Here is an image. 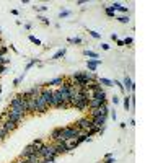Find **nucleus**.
<instances>
[{
	"label": "nucleus",
	"instance_id": "obj_37",
	"mask_svg": "<svg viewBox=\"0 0 163 163\" xmlns=\"http://www.w3.org/2000/svg\"><path fill=\"white\" fill-rule=\"evenodd\" d=\"M31 28H33V25H31V23H25V30H28V31H30Z\"/></svg>",
	"mask_w": 163,
	"mask_h": 163
},
{
	"label": "nucleus",
	"instance_id": "obj_41",
	"mask_svg": "<svg viewBox=\"0 0 163 163\" xmlns=\"http://www.w3.org/2000/svg\"><path fill=\"white\" fill-rule=\"evenodd\" d=\"M10 49H11V51H13V52H18V49H16V47L13 46V44H10Z\"/></svg>",
	"mask_w": 163,
	"mask_h": 163
},
{
	"label": "nucleus",
	"instance_id": "obj_28",
	"mask_svg": "<svg viewBox=\"0 0 163 163\" xmlns=\"http://www.w3.org/2000/svg\"><path fill=\"white\" fill-rule=\"evenodd\" d=\"M122 42H124V46H131L134 42V39H132V36H126L124 39H122Z\"/></svg>",
	"mask_w": 163,
	"mask_h": 163
},
{
	"label": "nucleus",
	"instance_id": "obj_11",
	"mask_svg": "<svg viewBox=\"0 0 163 163\" xmlns=\"http://www.w3.org/2000/svg\"><path fill=\"white\" fill-rule=\"evenodd\" d=\"M54 147L57 150V155H62V153H69V147L65 145V142H54Z\"/></svg>",
	"mask_w": 163,
	"mask_h": 163
},
{
	"label": "nucleus",
	"instance_id": "obj_25",
	"mask_svg": "<svg viewBox=\"0 0 163 163\" xmlns=\"http://www.w3.org/2000/svg\"><path fill=\"white\" fill-rule=\"evenodd\" d=\"M31 143H33V145H34L36 148H39V147H42V145H44V143H46V142H44L42 139H34V140H33V142H31Z\"/></svg>",
	"mask_w": 163,
	"mask_h": 163
},
{
	"label": "nucleus",
	"instance_id": "obj_31",
	"mask_svg": "<svg viewBox=\"0 0 163 163\" xmlns=\"http://www.w3.org/2000/svg\"><path fill=\"white\" fill-rule=\"evenodd\" d=\"M38 20H41V21H42V23H44V25H51V21H49V20H47V18H46V16H42V15H38Z\"/></svg>",
	"mask_w": 163,
	"mask_h": 163
},
{
	"label": "nucleus",
	"instance_id": "obj_6",
	"mask_svg": "<svg viewBox=\"0 0 163 163\" xmlns=\"http://www.w3.org/2000/svg\"><path fill=\"white\" fill-rule=\"evenodd\" d=\"M0 127H3L7 132L10 134V132H13V131H16V129L20 127V124H16V122L10 121V119H3V121L0 122Z\"/></svg>",
	"mask_w": 163,
	"mask_h": 163
},
{
	"label": "nucleus",
	"instance_id": "obj_19",
	"mask_svg": "<svg viewBox=\"0 0 163 163\" xmlns=\"http://www.w3.org/2000/svg\"><path fill=\"white\" fill-rule=\"evenodd\" d=\"M122 104H124V109H126V111H129V109H131V95H126V96H124Z\"/></svg>",
	"mask_w": 163,
	"mask_h": 163
},
{
	"label": "nucleus",
	"instance_id": "obj_34",
	"mask_svg": "<svg viewBox=\"0 0 163 163\" xmlns=\"http://www.w3.org/2000/svg\"><path fill=\"white\" fill-rule=\"evenodd\" d=\"M111 101H112V103H114V104H117V103L121 101V98H119V96H116V95H114V96H112V98H111Z\"/></svg>",
	"mask_w": 163,
	"mask_h": 163
},
{
	"label": "nucleus",
	"instance_id": "obj_9",
	"mask_svg": "<svg viewBox=\"0 0 163 163\" xmlns=\"http://www.w3.org/2000/svg\"><path fill=\"white\" fill-rule=\"evenodd\" d=\"M101 64H103L101 59H88V61H87L88 72H95V70H96V67H100Z\"/></svg>",
	"mask_w": 163,
	"mask_h": 163
},
{
	"label": "nucleus",
	"instance_id": "obj_15",
	"mask_svg": "<svg viewBox=\"0 0 163 163\" xmlns=\"http://www.w3.org/2000/svg\"><path fill=\"white\" fill-rule=\"evenodd\" d=\"M36 64H38V65H42V62H41L39 59H31V61L28 62V64H26V67H25V73H26L28 70H30L31 67H34Z\"/></svg>",
	"mask_w": 163,
	"mask_h": 163
},
{
	"label": "nucleus",
	"instance_id": "obj_5",
	"mask_svg": "<svg viewBox=\"0 0 163 163\" xmlns=\"http://www.w3.org/2000/svg\"><path fill=\"white\" fill-rule=\"evenodd\" d=\"M64 80H65V77L61 75V77H56V78H52V80L46 82V83H42L41 87H46V88H59L64 83Z\"/></svg>",
	"mask_w": 163,
	"mask_h": 163
},
{
	"label": "nucleus",
	"instance_id": "obj_44",
	"mask_svg": "<svg viewBox=\"0 0 163 163\" xmlns=\"http://www.w3.org/2000/svg\"><path fill=\"white\" fill-rule=\"evenodd\" d=\"M0 31H2V28H0Z\"/></svg>",
	"mask_w": 163,
	"mask_h": 163
},
{
	"label": "nucleus",
	"instance_id": "obj_29",
	"mask_svg": "<svg viewBox=\"0 0 163 163\" xmlns=\"http://www.w3.org/2000/svg\"><path fill=\"white\" fill-rule=\"evenodd\" d=\"M104 11H106V15H108V16H111V18H116V11H112V10H111V7H106V8H104Z\"/></svg>",
	"mask_w": 163,
	"mask_h": 163
},
{
	"label": "nucleus",
	"instance_id": "obj_10",
	"mask_svg": "<svg viewBox=\"0 0 163 163\" xmlns=\"http://www.w3.org/2000/svg\"><path fill=\"white\" fill-rule=\"evenodd\" d=\"M106 119L108 116H96V117H92V124L93 126H96V127H104V124H106Z\"/></svg>",
	"mask_w": 163,
	"mask_h": 163
},
{
	"label": "nucleus",
	"instance_id": "obj_39",
	"mask_svg": "<svg viewBox=\"0 0 163 163\" xmlns=\"http://www.w3.org/2000/svg\"><path fill=\"white\" fill-rule=\"evenodd\" d=\"M111 39H112V41H117L119 38H117V34H114V33H112V34H111Z\"/></svg>",
	"mask_w": 163,
	"mask_h": 163
},
{
	"label": "nucleus",
	"instance_id": "obj_26",
	"mask_svg": "<svg viewBox=\"0 0 163 163\" xmlns=\"http://www.w3.org/2000/svg\"><path fill=\"white\" fill-rule=\"evenodd\" d=\"M70 15H72V11H70V10H65V8H64V10L59 13V18L62 20V18H67V16H70Z\"/></svg>",
	"mask_w": 163,
	"mask_h": 163
},
{
	"label": "nucleus",
	"instance_id": "obj_4",
	"mask_svg": "<svg viewBox=\"0 0 163 163\" xmlns=\"http://www.w3.org/2000/svg\"><path fill=\"white\" fill-rule=\"evenodd\" d=\"M73 126H75L78 131H88L93 124H92V119H90V117H82V119H78Z\"/></svg>",
	"mask_w": 163,
	"mask_h": 163
},
{
	"label": "nucleus",
	"instance_id": "obj_12",
	"mask_svg": "<svg viewBox=\"0 0 163 163\" xmlns=\"http://www.w3.org/2000/svg\"><path fill=\"white\" fill-rule=\"evenodd\" d=\"M111 10L112 11H121V13H124V15H127L129 13V8L127 7H124L122 3H119V2H114L111 5Z\"/></svg>",
	"mask_w": 163,
	"mask_h": 163
},
{
	"label": "nucleus",
	"instance_id": "obj_7",
	"mask_svg": "<svg viewBox=\"0 0 163 163\" xmlns=\"http://www.w3.org/2000/svg\"><path fill=\"white\" fill-rule=\"evenodd\" d=\"M122 87H124V92H126V95H131V93H134V90H135V83H134L132 80H131V77L126 75L124 77V80H122Z\"/></svg>",
	"mask_w": 163,
	"mask_h": 163
},
{
	"label": "nucleus",
	"instance_id": "obj_38",
	"mask_svg": "<svg viewBox=\"0 0 163 163\" xmlns=\"http://www.w3.org/2000/svg\"><path fill=\"white\" fill-rule=\"evenodd\" d=\"M116 117H117V116H116V111H112V112H111V119H112V121H116Z\"/></svg>",
	"mask_w": 163,
	"mask_h": 163
},
{
	"label": "nucleus",
	"instance_id": "obj_8",
	"mask_svg": "<svg viewBox=\"0 0 163 163\" xmlns=\"http://www.w3.org/2000/svg\"><path fill=\"white\" fill-rule=\"evenodd\" d=\"M36 153H38V148H36L33 143H30V145H26V147L21 150L20 158H23V160H25L26 157H30V155H36Z\"/></svg>",
	"mask_w": 163,
	"mask_h": 163
},
{
	"label": "nucleus",
	"instance_id": "obj_24",
	"mask_svg": "<svg viewBox=\"0 0 163 163\" xmlns=\"http://www.w3.org/2000/svg\"><path fill=\"white\" fill-rule=\"evenodd\" d=\"M67 42H69V44H82V38H78V36H75V38H69Z\"/></svg>",
	"mask_w": 163,
	"mask_h": 163
},
{
	"label": "nucleus",
	"instance_id": "obj_42",
	"mask_svg": "<svg viewBox=\"0 0 163 163\" xmlns=\"http://www.w3.org/2000/svg\"><path fill=\"white\" fill-rule=\"evenodd\" d=\"M13 163H26V162L23 160V158H18V160H16V162H13Z\"/></svg>",
	"mask_w": 163,
	"mask_h": 163
},
{
	"label": "nucleus",
	"instance_id": "obj_21",
	"mask_svg": "<svg viewBox=\"0 0 163 163\" xmlns=\"http://www.w3.org/2000/svg\"><path fill=\"white\" fill-rule=\"evenodd\" d=\"M119 23H122V25H127L129 21H131V18H129V15H122V16H117L116 18Z\"/></svg>",
	"mask_w": 163,
	"mask_h": 163
},
{
	"label": "nucleus",
	"instance_id": "obj_36",
	"mask_svg": "<svg viewBox=\"0 0 163 163\" xmlns=\"http://www.w3.org/2000/svg\"><path fill=\"white\" fill-rule=\"evenodd\" d=\"M5 72H7V65H0V75L5 73Z\"/></svg>",
	"mask_w": 163,
	"mask_h": 163
},
{
	"label": "nucleus",
	"instance_id": "obj_33",
	"mask_svg": "<svg viewBox=\"0 0 163 163\" xmlns=\"http://www.w3.org/2000/svg\"><path fill=\"white\" fill-rule=\"evenodd\" d=\"M56 158H57V157H46L44 160H46L47 163H54V162H56Z\"/></svg>",
	"mask_w": 163,
	"mask_h": 163
},
{
	"label": "nucleus",
	"instance_id": "obj_17",
	"mask_svg": "<svg viewBox=\"0 0 163 163\" xmlns=\"http://www.w3.org/2000/svg\"><path fill=\"white\" fill-rule=\"evenodd\" d=\"M98 83H100L101 87H112V80L104 78V77H100V78H98Z\"/></svg>",
	"mask_w": 163,
	"mask_h": 163
},
{
	"label": "nucleus",
	"instance_id": "obj_18",
	"mask_svg": "<svg viewBox=\"0 0 163 163\" xmlns=\"http://www.w3.org/2000/svg\"><path fill=\"white\" fill-rule=\"evenodd\" d=\"M83 56H87V57H92V59H98V52H95V51H92V49H85L83 51Z\"/></svg>",
	"mask_w": 163,
	"mask_h": 163
},
{
	"label": "nucleus",
	"instance_id": "obj_43",
	"mask_svg": "<svg viewBox=\"0 0 163 163\" xmlns=\"http://www.w3.org/2000/svg\"><path fill=\"white\" fill-rule=\"evenodd\" d=\"M116 42H117V46H124V42H122V39H117Z\"/></svg>",
	"mask_w": 163,
	"mask_h": 163
},
{
	"label": "nucleus",
	"instance_id": "obj_20",
	"mask_svg": "<svg viewBox=\"0 0 163 163\" xmlns=\"http://www.w3.org/2000/svg\"><path fill=\"white\" fill-rule=\"evenodd\" d=\"M25 77H26V73H25V72H23V73H21L20 77H16L15 80H13V87H18V85H20L21 82L25 80Z\"/></svg>",
	"mask_w": 163,
	"mask_h": 163
},
{
	"label": "nucleus",
	"instance_id": "obj_32",
	"mask_svg": "<svg viewBox=\"0 0 163 163\" xmlns=\"http://www.w3.org/2000/svg\"><path fill=\"white\" fill-rule=\"evenodd\" d=\"M101 163H116V158L114 157H109V158H104Z\"/></svg>",
	"mask_w": 163,
	"mask_h": 163
},
{
	"label": "nucleus",
	"instance_id": "obj_16",
	"mask_svg": "<svg viewBox=\"0 0 163 163\" xmlns=\"http://www.w3.org/2000/svg\"><path fill=\"white\" fill-rule=\"evenodd\" d=\"M59 137H61V127H56V129L51 132V140H52V143L57 142V140H59Z\"/></svg>",
	"mask_w": 163,
	"mask_h": 163
},
{
	"label": "nucleus",
	"instance_id": "obj_14",
	"mask_svg": "<svg viewBox=\"0 0 163 163\" xmlns=\"http://www.w3.org/2000/svg\"><path fill=\"white\" fill-rule=\"evenodd\" d=\"M67 54V47H62V49H59V51H56V54L51 57V61H57V59H62V57Z\"/></svg>",
	"mask_w": 163,
	"mask_h": 163
},
{
	"label": "nucleus",
	"instance_id": "obj_40",
	"mask_svg": "<svg viewBox=\"0 0 163 163\" xmlns=\"http://www.w3.org/2000/svg\"><path fill=\"white\" fill-rule=\"evenodd\" d=\"M85 3H87L85 0H78V2H77V5H85Z\"/></svg>",
	"mask_w": 163,
	"mask_h": 163
},
{
	"label": "nucleus",
	"instance_id": "obj_1",
	"mask_svg": "<svg viewBox=\"0 0 163 163\" xmlns=\"http://www.w3.org/2000/svg\"><path fill=\"white\" fill-rule=\"evenodd\" d=\"M80 131L75 127V126H65V127H61V137L57 142H65V140H70V139H77L78 137Z\"/></svg>",
	"mask_w": 163,
	"mask_h": 163
},
{
	"label": "nucleus",
	"instance_id": "obj_13",
	"mask_svg": "<svg viewBox=\"0 0 163 163\" xmlns=\"http://www.w3.org/2000/svg\"><path fill=\"white\" fill-rule=\"evenodd\" d=\"M87 90H88V92H103L104 88H103L98 82H92V83L87 87Z\"/></svg>",
	"mask_w": 163,
	"mask_h": 163
},
{
	"label": "nucleus",
	"instance_id": "obj_30",
	"mask_svg": "<svg viewBox=\"0 0 163 163\" xmlns=\"http://www.w3.org/2000/svg\"><path fill=\"white\" fill-rule=\"evenodd\" d=\"M88 34L92 36V38H95V39H100V38H101L100 33H96V31H93V30H88Z\"/></svg>",
	"mask_w": 163,
	"mask_h": 163
},
{
	"label": "nucleus",
	"instance_id": "obj_23",
	"mask_svg": "<svg viewBox=\"0 0 163 163\" xmlns=\"http://www.w3.org/2000/svg\"><path fill=\"white\" fill-rule=\"evenodd\" d=\"M28 39H30L31 42H33V44H36V46H42L41 39H38V38H36V36H33V34H30V36H28Z\"/></svg>",
	"mask_w": 163,
	"mask_h": 163
},
{
	"label": "nucleus",
	"instance_id": "obj_2",
	"mask_svg": "<svg viewBox=\"0 0 163 163\" xmlns=\"http://www.w3.org/2000/svg\"><path fill=\"white\" fill-rule=\"evenodd\" d=\"M49 111V106L46 104V101L41 96H34V114H44V112Z\"/></svg>",
	"mask_w": 163,
	"mask_h": 163
},
{
	"label": "nucleus",
	"instance_id": "obj_35",
	"mask_svg": "<svg viewBox=\"0 0 163 163\" xmlns=\"http://www.w3.org/2000/svg\"><path fill=\"white\" fill-rule=\"evenodd\" d=\"M109 47H111V46H109V44H106V42H103V44H101V49H103V51H109Z\"/></svg>",
	"mask_w": 163,
	"mask_h": 163
},
{
	"label": "nucleus",
	"instance_id": "obj_3",
	"mask_svg": "<svg viewBox=\"0 0 163 163\" xmlns=\"http://www.w3.org/2000/svg\"><path fill=\"white\" fill-rule=\"evenodd\" d=\"M44 101H46V104L49 108H52V96H54V90L52 88H46V87H42L41 88V95H39Z\"/></svg>",
	"mask_w": 163,
	"mask_h": 163
},
{
	"label": "nucleus",
	"instance_id": "obj_22",
	"mask_svg": "<svg viewBox=\"0 0 163 163\" xmlns=\"http://www.w3.org/2000/svg\"><path fill=\"white\" fill-rule=\"evenodd\" d=\"M33 8H34L36 13H41V11H47V10H49V7H47V5H38V7L34 5Z\"/></svg>",
	"mask_w": 163,
	"mask_h": 163
},
{
	"label": "nucleus",
	"instance_id": "obj_27",
	"mask_svg": "<svg viewBox=\"0 0 163 163\" xmlns=\"http://www.w3.org/2000/svg\"><path fill=\"white\" fill-rule=\"evenodd\" d=\"M7 52H8V46H5V44H0V57H5Z\"/></svg>",
	"mask_w": 163,
	"mask_h": 163
}]
</instances>
